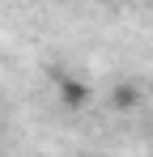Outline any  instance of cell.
Wrapping results in <instances>:
<instances>
[{
  "label": "cell",
  "mask_w": 153,
  "mask_h": 157,
  "mask_svg": "<svg viewBox=\"0 0 153 157\" xmlns=\"http://www.w3.org/2000/svg\"><path fill=\"white\" fill-rule=\"evenodd\" d=\"M140 98H145V94H140L132 81H124V85L111 89V106H115V110H132V106H140Z\"/></svg>",
  "instance_id": "7a4b0ae2"
},
{
  "label": "cell",
  "mask_w": 153,
  "mask_h": 157,
  "mask_svg": "<svg viewBox=\"0 0 153 157\" xmlns=\"http://www.w3.org/2000/svg\"><path fill=\"white\" fill-rule=\"evenodd\" d=\"M60 102H64V106H85V102H89V85L76 81V77H64V81H60Z\"/></svg>",
  "instance_id": "6da1fadb"
}]
</instances>
